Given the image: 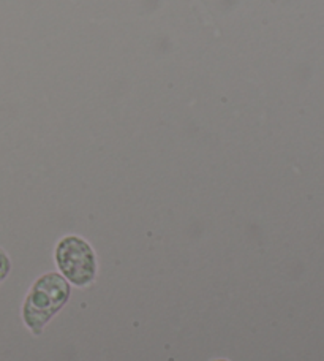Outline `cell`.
I'll return each mask as SVG.
<instances>
[{
	"instance_id": "6da1fadb",
	"label": "cell",
	"mask_w": 324,
	"mask_h": 361,
	"mask_svg": "<svg viewBox=\"0 0 324 361\" xmlns=\"http://www.w3.org/2000/svg\"><path fill=\"white\" fill-rule=\"evenodd\" d=\"M68 296V282L56 273L44 274L34 283L25 298L23 317L25 325L35 336H40L44 325L65 306Z\"/></svg>"
},
{
	"instance_id": "7a4b0ae2",
	"label": "cell",
	"mask_w": 324,
	"mask_h": 361,
	"mask_svg": "<svg viewBox=\"0 0 324 361\" xmlns=\"http://www.w3.org/2000/svg\"><path fill=\"white\" fill-rule=\"evenodd\" d=\"M56 262L61 273L76 287H86L96 276L95 254L90 244L77 236H67L57 244Z\"/></svg>"
},
{
	"instance_id": "3957f363",
	"label": "cell",
	"mask_w": 324,
	"mask_h": 361,
	"mask_svg": "<svg viewBox=\"0 0 324 361\" xmlns=\"http://www.w3.org/2000/svg\"><path fill=\"white\" fill-rule=\"evenodd\" d=\"M10 259L8 255H6L2 249H0V282H2L6 276L10 273Z\"/></svg>"
},
{
	"instance_id": "277c9868",
	"label": "cell",
	"mask_w": 324,
	"mask_h": 361,
	"mask_svg": "<svg viewBox=\"0 0 324 361\" xmlns=\"http://www.w3.org/2000/svg\"><path fill=\"white\" fill-rule=\"evenodd\" d=\"M217 361H226V360H217Z\"/></svg>"
}]
</instances>
